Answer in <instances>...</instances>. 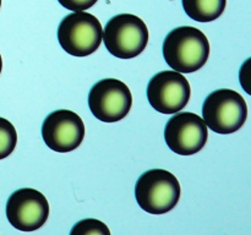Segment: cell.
<instances>
[{
  "label": "cell",
  "instance_id": "cell-1",
  "mask_svg": "<svg viewBox=\"0 0 251 235\" xmlns=\"http://www.w3.org/2000/svg\"><path fill=\"white\" fill-rule=\"evenodd\" d=\"M163 56L169 68L180 73L200 70L210 56V42L202 31L191 26L176 27L163 42Z\"/></svg>",
  "mask_w": 251,
  "mask_h": 235
},
{
  "label": "cell",
  "instance_id": "cell-2",
  "mask_svg": "<svg viewBox=\"0 0 251 235\" xmlns=\"http://www.w3.org/2000/svg\"><path fill=\"white\" fill-rule=\"evenodd\" d=\"M180 184L173 173L164 169H151L142 174L135 185L137 203L150 214H164L180 200Z\"/></svg>",
  "mask_w": 251,
  "mask_h": 235
},
{
  "label": "cell",
  "instance_id": "cell-3",
  "mask_svg": "<svg viewBox=\"0 0 251 235\" xmlns=\"http://www.w3.org/2000/svg\"><path fill=\"white\" fill-rule=\"evenodd\" d=\"M248 118V105L242 94L229 88L210 93L202 105V119L207 129L229 135L242 129Z\"/></svg>",
  "mask_w": 251,
  "mask_h": 235
},
{
  "label": "cell",
  "instance_id": "cell-4",
  "mask_svg": "<svg viewBox=\"0 0 251 235\" xmlns=\"http://www.w3.org/2000/svg\"><path fill=\"white\" fill-rule=\"evenodd\" d=\"M102 41L118 59H132L142 53L149 43V29L144 20L132 14H120L105 24Z\"/></svg>",
  "mask_w": 251,
  "mask_h": 235
},
{
  "label": "cell",
  "instance_id": "cell-5",
  "mask_svg": "<svg viewBox=\"0 0 251 235\" xmlns=\"http://www.w3.org/2000/svg\"><path fill=\"white\" fill-rule=\"evenodd\" d=\"M103 28L100 20L86 11L73 12L61 20L58 41L68 54L77 58L91 55L102 43Z\"/></svg>",
  "mask_w": 251,
  "mask_h": 235
},
{
  "label": "cell",
  "instance_id": "cell-6",
  "mask_svg": "<svg viewBox=\"0 0 251 235\" xmlns=\"http://www.w3.org/2000/svg\"><path fill=\"white\" fill-rule=\"evenodd\" d=\"M91 113L103 122H117L129 114L132 94L126 85L117 78L100 80L88 94Z\"/></svg>",
  "mask_w": 251,
  "mask_h": 235
},
{
  "label": "cell",
  "instance_id": "cell-7",
  "mask_svg": "<svg viewBox=\"0 0 251 235\" xmlns=\"http://www.w3.org/2000/svg\"><path fill=\"white\" fill-rule=\"evenodd\" d=\"M191 95L190 83L185 76L174 70L161 71L150 80L147 99L157 112L176 114L186 107Z\"/></svg>",
  "mask_w": 251,
  "mask_h": 235
},
{
  "label": "cell",
  "instance_id": "cell-8",
  "mask_svg": "<svg viewBox=\"0 0 251 235\" xmlns=\"http://www.w3.org/2000/svg\"><path fill=\"white\" fill-rule=\"evenodd\" d=\"M208 129L201 117L194 113H179L168 120L164 129L166 143L179 156H193L205 147Z\"/></svg>",
  "mask_w": 251,
  "mask_h": 235
},
{
  "label": "cell",
  "instance_id": "cell-9",
  "mask_svg": "<svg viewBox=\"0 0 251 235\" xmlns=\"http://www.w3.org/2000/svg\"><path fill=\"white\" fill-rule=\"evenodd\" d=\"M49 203L46 196L31 188L11 193L6 202V217L10 224L21 232H34L46 224Z\"/></svg>",
  "mask_w": 251,
  "mask_h": 235
},
{
  "label": "cell",
  "instance_id": "cell-10",
  "mask_svg": "<svg viewBox=\"0 0 251 235\" xmlns=\"http://www.w3.org/2000/svg\"><path fill=\"white\" fill-rule=\"evenodd\" d=\"M42 137L47 146L53 151L59 153L71 152L82 143L85 124L73 110H55L44 119Z\"/></svg>",
  "mask_w": 251,
  "mask_h": 235
},
{
  "label": "cell",
  "instance_id": "cell-11",
  "mask_svg": "<svg viewBox=\"0 0 251 235\" xmlns=\"http://www.w3.org/2000/svg\"><path fill=\"white\" fill-rule=\"evenodd\" d=\"M185 14L198 22H211L223 14L227 0H181Z\"/></svg>",
  "mask_w": 251,
  "mask_h": 235
},
{
  "label": "cell",
  "instance_id": "cell-12",
  "mask_svg": "<svg viewBox=\"0 0 251 235\" xmlns=\"http://www.w3.org/2000/svg\"><path fill=\"white\" fill-rule=\"evenodd\" d=\"M17 143V132L14 125L5 118H0V159L9 157Z\"/></svg>",
  "mask_w": 251,
  "mask_h": 235
},
{
  "label": "cell",
  "instance_id": "cell-13",
  "mask_svg": "<svg viewBox=\"0 0 251 235\" xmlns=\"http://www.w3.org/2000/svg\"><path fill=\"white\" fill-rule=\"evenodd\" d=\"M69 235H110V230L102 220L86 218L76 223Z\"/></svg>",
  "mask_w": 251,
  "mask_h": 235
},
{
  "label": "cell",
  "instance_id": "cell-14",
  "mask_svg": "<svg viewBox=\"0 0 251 235\" xmlns=\"http://www.w3.org/2000/svg\"><path fill=\"white\" fill-rule=\"evenodd\" d=\"M61 6L73 12H80L92 7L98 0H58Z\"/></svg>",
  "mask_w": 251,
  "mask_h": 235
},
{
  "label": "cell",
  "instance_id": "cell-15",
  "mask_svg": "<svg viewBox=\"0 0 251 235\" xmlns=\"http://www.w3.org/2000/svg\"><path fill=\"white\" fill-rule=\"evenodd\" d=\"M250 63L251 59H247L245 63L243 64L242 68H240L239 77H240V83H242L243 88L247 91V93H250Z\"/></svg>",
  "mask_w": 251,
  "mask_h": 235
},
{
  "label": "cell",
  "instance_id": "cell-16",
  "mask_svg": "<svg viewBox=\"0 0 251 235\" xmlns=\"http://www.w3.org/2000/svg\"><path fill=\"white\" fill-rule=\"evenodd\" d=\"M1 70H2V59H1V55H0V73H1Z\"/></svg>",
  "mask_w": 251,
  "mask_h": 235
},
{
  "label": "cell",
  "instance_id": "cell-17",
  "mask_svg": "<svg viewBox=\"0 0 251 235\" xmlns=\"http://www.w3.org/2000/svg\"><path fill=\"white\" fill-rule=\"evenodd\" d=\"M0 7H1V0H0Z\"/></svg>",
  "mask_w": 251,
  "mask_h": 235
}]
</instances>
